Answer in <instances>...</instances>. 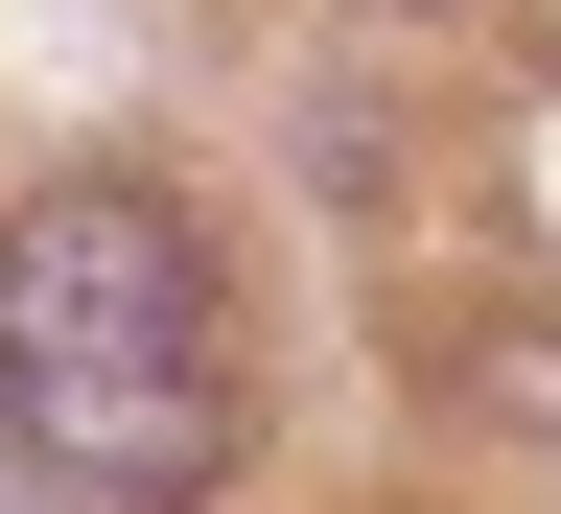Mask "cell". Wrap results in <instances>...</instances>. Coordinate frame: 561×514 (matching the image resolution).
<instances>
[{
  "label": "cell",
  "instance_id": "cell-1",
  "mask_svg": "<svg viewBox=\"0 0 561 514\" xmlns=\"http://www.w3.org/2000/svg\"><path fill=\"white\" fill-rule=\"evenodd\" d=\"M0 421L94 491V514H210L257 445V351L234 281L140 164H70L0 210Z\"/></svg>",
  "mask_w": 561,
  "mask_h": 514
},
{
  "label": "cell",
  "instance_id": "cell-2",
  "mask_svg": "<svg viewBox=\"0 0 561 514\" xmlns=\"http://www.w3.org/2000/svg\"><path fill=\"white\" fill-rule=\"evenodd\" d=\"M0 514H94V491H70V468L24 445V421H0Z\"/></svg>",
  "mask_w": 561,
  "mask_h": 514
}]
</instances>
